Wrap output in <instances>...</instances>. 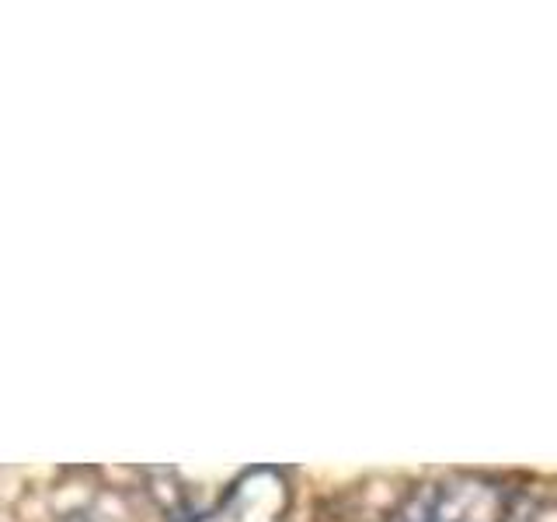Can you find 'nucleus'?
Instances as JSON below:
<instances>
[{"label": "nucleus", "mask_w": 557, "mask_h": 522, "mask_svg": "<svg viewBox=\"0 0 557 522\" xmlns=\"http://www.w3.org/2000/svg\"><path fill=\"white\" fill-rule=\"evenodd\" d=\"M248 467H150V495L178 522H202L226 509V501L240 495L251 481Z\"/></svg>", "instance_id": "f03ea898"}, {"label": "nucleus", "mask_w": 557, "mask_h": 522, "mask_svg": "<svg viewBox=\"0 0 557 522\" xmlns=\"http://www.w3.org/2000/svg\"><path fill=\"white\" fill-rule=\"evenodd\" d=\"M394 522H533V509L527 495L498 477L449 474L418 484Z\"/></svg>", "instance_id": "f257e3e1"}]
</instances>
